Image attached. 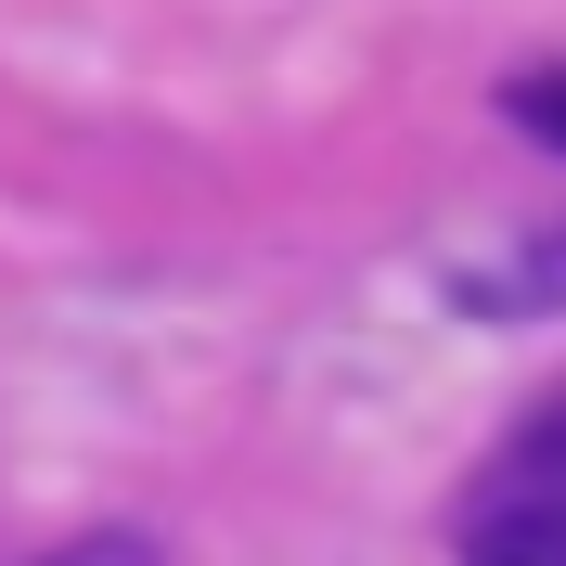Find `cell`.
<instances>
[{
    "label": "cell",
    "instance_id": "obj_1",
    "mask_svg": "<svg viewBox=\"0 0 566 566\" xmlns=\"http://www.w3.org/2000/svg\"><path fill=\"white\" fill-rule=\"evenodd\" d=\"M463 566H566V387L463 490Z\"/></svg>",
    "mask_w": 566,
    "mask_h": 566
},
{
    "label": "cell",
    "instance_id": "obj_2",
    "mask_svg": "<svg viewBox=\"0 0 566 566\" xmlns=\"http://www.w3.org/2000/svg\"><path fill=\"white\" fill-rule=\"evenodd\" d=\"M463 310H566V232L528 245V258H502V271H476V283H463Z\"/></svg>",
    "mask_w": 566,
    "mask_h": 566
},
{
    "label": "cell",
    "instance_id": "obj_3",
    "mask_svg": "<svg viewBox=\"0 0 566 566\" xmlns=\"http://www.w3.org/2000/svg\"><path fill=\"white\" fill-rule=\"evenodd\" d=\"M502 116H515V129H541V142H566V65L515 77V91H502Z\"/></svg>",
    "mask_w": 566,
    "mask_h": 566
},
{
    "label": "cell",
    "instance_id": "obj_4",
    "mask_svg": "<svg viewBox=\"0 0 566 566\" xmlns=\"http://www.w3.org/2000/svg\"><path fill=\"white\" fill-rule=\"evenodd\" d=\"M39 566H155V541H129V528H91V541H65V554H39Z\"/></svg>",
    "mask_w": 566,
    "mask_h": 566
}]
</instances>
